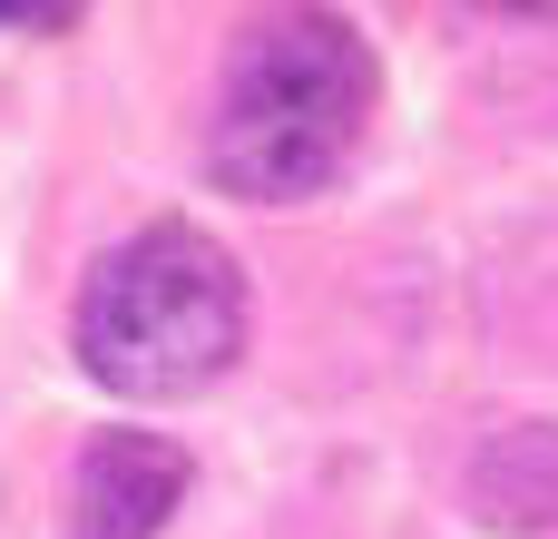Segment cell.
Masks as SVG:
<instances>
[{
    "label": "cell",
    "mask_w": 558,
    "mask_h": 539,
    "mask_svg": "<svg viewBox=\"0 0 558 539\" xmlns=\"http://www.w3.org/2000/svg\"><path fill=\"white\" fill-rule=\"evenodd\" d=\"M461 501L490 530H558V422H510L481 442Z\"/></svg>",
    "instance_id": "277c9868"
},
{
    "label": "cell",
    "mask_w": 558,
    "mask_h": 539,
    "mask_svg": "<svg viewBox=\"0 0 558 539\" xmlns=\"http://www.w3.org/2000/svg\"><path fill=\"white\" fill-rule=\"evenodd\" d=\"M373 49L333 10H284L255 20L226 59L216 118H206V177L245 206L324 196L373 128Z\"/></svg>",
    "instance_id": "6da1fadb"
},
{
    "label": "cell",
    "mask_w": 558,
    "mask_h": 539,
    "mask_svg": "<svg viewBox=\"0 0 558 539\" xmlns=\"http://www.w3.org/2000/svg\"><path fill=\"white\" fill-rule=\"evenodd\" d=\"M245 354V275L196 226H137L78 295V363L128 403H186Z\"/></svg>",
    "instance_id": "7a4b0ae2"
},
{
    "label": "cell",
    "mask_w": 558,
    "mask_h": 539,
    "mask_svg": "<svg viewBox=\"0 0 558 539\" xmlns=\"http://www.w3.org/2000/svg\"><path fill=\"white\" fill-rule=\"evenodd\" d=\"M186 501V452L167 432H98L69 481V539H157Z\"/></svg>",
    "instance_id": "3957f363"
}]
</instances>
